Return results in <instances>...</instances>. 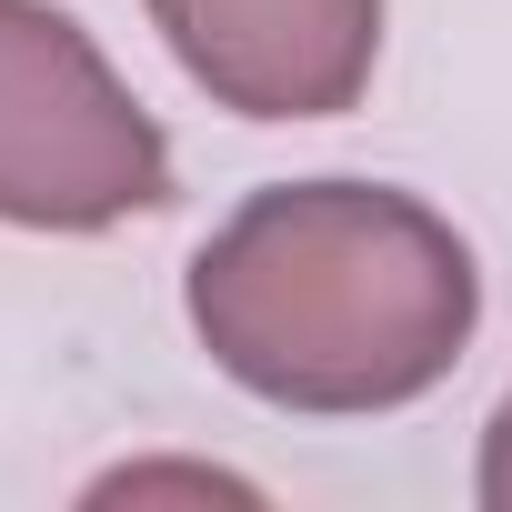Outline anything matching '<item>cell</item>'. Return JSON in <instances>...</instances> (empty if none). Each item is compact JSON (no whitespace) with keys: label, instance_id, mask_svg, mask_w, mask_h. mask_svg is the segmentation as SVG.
I'll return each mask as SVG.
<instances>
[{"label":"cell","instance_id":"obj_1","mask_svg":"<svg viewBox=\"0 0 512 512\" xmlns=\"http://www.w3.org/2000/svg\"><path fill=\"white\" fill-rule=\"evenodd\" d=\"M482 322L472 241L392 181H272L191 262L201 352L272 412H402Z\"/></svg>","mask_w":512,"mask_h":512},{"label":"cell","instance_id":"obj_2","mask_svg":"<svg viewBox=\"0 0 512 512\" xmlns=\"http://www.w3.org/2000/svg\"><path fill=\"white\" fill-rule=\"evenodd\" d=\"M161 201L171 141L131 101L111 51L51 0H0V221L81 241Z\"/></svg>","mask_w":512,"mask_h":512},{"label":"cell","instance_id":"obj_3","mask_svg":"<svg viewBox=\"0 0 512 512\" xmlns=\"http://www.w3.org/2000/svg\"><path fill=\"white\" fill-rule=\"evenodd\" d=\"M171 61L241 121H332L372 91L382 0H141Z\"/></svg>","mask_w":512,"mask_h":512},{"label":"cell","instance_id":"obj_4","mask_svg":"<svg viewBox=\"0 0 512 512\" xmlns=\"http://www.w3.org/2000/svg\"><path fill=\"white\" fill-rule=\"evenodd\" d=\"M151 492H241V502H251V482H231V472H211V462H131V472L91 482V502H151Z\"/></svg>","mask_w":512,"mask_h":512},{"label":"cell","instance_id":"obj_5","mask_svg":"<svg viewBox=\"0 0 512 512\" xmlns=\"http://www.w3.org/2000/svg\"><path fill=\"white\" fill-rule=\"evenodd\" d=\"M472 492H482V512H512V392H502V412H492V432H482Z\"/></svg>","mask_w":512,"mask_h":512}]
</instances>
